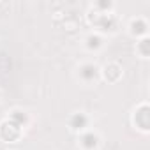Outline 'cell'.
Listing matches in <instances>:
<instances>
[{"mask_svg":"<svg viewBox=\"0 0 150 150\" xmlns=\"http://www.w3.org/2000/svg\"><path fill=\"white\" fill-rule=\"evenodd\" d=\"M20 134H21V127H18L11 120H6L0 125V138L6 139V141H14V139L20 138Z\"/></svg>","mask_w":150,"mask_h":150,"instance_id":"cell-1","label":"cell"},{"mask_svg":"<svg viewBox=\"0 0 150 150\" xmlns=\"http://www.w3.org/2000/svg\"><path fill=\"white\" fill-rule=\"evenodd\" d=\"M134 124L141 129V131H148V106H139L136 110L134 115Z\"/></svg>","mask_w":150,"mask_h":150,"instance_id":"cell-2","label":"cell"},{"mask_svg":"<svg viewBox=\"0 0 150 150\" xmlns=\"http://www.w3.org/2000/svg\"><path fill=\"white\" fill-rule=\"evenodd\" d=\"M97 76H99V69H97L94 64H85V65L80 67V78H81L83 81L90 83V81H94Z\"/></svg>","mask_w":150,"mask_h":150,"instance_id":"cell-3","label":"cell"},{"mask_svg":"<svg viewBox=\"0 0 150 150\" xmlns=\"http://www.w3.org/2000/svg\"><path fill=\"white\" fill-rule=\"evenodd\" d=\"M80 145H81L85 150H94V148H97V145H99V136H97L96 132L88 131V132L81 134V138H80Z\"/></svg>","mask_w":150,"mask_h":150,"instance_id":"cell-4","label":"cell"},{"mask_svg":"<svg viewBox=\"0 0 150 150\" xmlns=\"http://www.w3.org/2000/svg\"><path fill=\"white\" fill-rule=\"evenodd\" d=\"M87 124H88V118H87L85 113H74V115L71 117V120H69V125H71V129H74V131L85 129Z\"/></svg>","mask_w":150,"mask_h":150,"instance_id":"cell-5","label":"cell"},{"mask_svg":"<svg viewBox=\"0 0 150 150\" xmlns=\"http://www.w3.org/2000/svg\"><path fill=\"white\" fill-rule=\"evenodd\" d=\"M146 28H148V25H146V21H143L141 18L132 20V23H131V34H132V35H145V34H146Z\"/></svg>","mask_w":150,"mask_h":150,"instance_id":"cell-6","label":"cell"},{"mask_svg":"<svg viewBox=\"0 0 150 150\" xmlns=\"http://www.w3.org/2000/svg\"><path fill=\"white\" fill-rule=\"evenodd\" d=\"M104 76H106V80H110V81H117V80L122 76V71H120V67H118L117 64H110V65H106V69H104Z\"/></svg>","mask_w":150,"mask_h":150,"instance_id":"cell-7","label":"cell"},{"mask_svg":"<svg viewBox=\"0 0 150 150\" xmlns=\"http://www.w3.org/2000/svg\"><path fill=\"white\" fill-rule=\"evenodd\" d=\"M9 120H11V122H14L18 127H23V125H27V122H28V115H27V113H23V111H20V110H14V111L11 113Z\"/></svg>","mask_w":150,"mask_h":150,"instance_id":"cell-8","label":"cell"},{"mask_svg":"<svg viewBox=\"0 0 150 150\" xmlns=\"http://www.w3.org/2000/svg\"><path fill=\"white\" fill-rule=\"evenodd\" d=\"M101 46H103V39L97 34H92L87 37V48L88 50H99Z\"/></svg>","mask_w":150,"mask_h":150,"instance_id":"cell-9","label":"cell"},{"mask_svg":"<svg viewBox=\"0 0 150 150\" xmlns=\"http://www.w3.org/2000/svg\"><path fill=\"white\" fill-rule=\"evenodd\" d=\"M99 25L103 27V30H113V27H115V20H113L111 16L103 14V21H101Z\"/></svg>","mask_w":150,"mask_h":150,"instance_id":"cell-10","label":"cell"},{"mask_svg":"<svg viewBox=\"0 0 150 150\" xmlns=\"http://www.w3.org/2000/svg\"><path fill=\"white\" fill-rule=\"evenodd\" d=\"M148 44H150V41L145 37V39L139 42V46H138V50H139V53H141L143 57H148Z\"/></svg>","mask_w":150,"mask_h":150,"instance_id":"cell-11","label":"cell"}]
</instances>
